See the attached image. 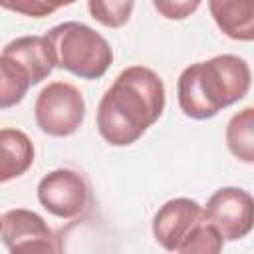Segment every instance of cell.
Returning <instances> with one entry per match:
<instances>
[{
  "label": "cell",
  "mask_w": 254,
  "mask_h": 254,
  "mask_svg": "<svg viewBox=\"0 0 254 254\" xmlns=\"http://www.w3.org/2000/svg\"><path fill=\"white\" fill-rule=\"evenodd\" d=\"M222 242H224L222 236L204 222L177 252L179 254H220Z\"/></svg>",
  "instance_id": "obj_14"
},
{
  "label": "cell",
  "mask_w": 254,
  "mask_h": 254,
  "mask_svg": "<svg viewBox=\"0 0 254 254\" xmlns=\"http://www.w3.org/2000/svg\"><path fill=\"white\" fill-rule=\"evenodd\" d=\"M250 67L234 54H220L183 69L177 81L181 111L190 119H210L240 101L250 89Z\"/></svg>",
  "instance_id": "obj_2"
},
{
  "label": "cell",
  "mask_w": 254,
  "mask_h": 254,
  "mask_svg": "<svg viewBox=\"0 0 254 254\" xmlns=\"http://www.w3.org/2000/svg\"><path fill=\"white\" fill-rule=\"evenodd\" d=\"M34 117L46 135L69 137L83 123V95L75 85L67 81H52L38 93L34 103Z\"/></svg>",
  "instance_id": "obj_5"
},
{
  "label": "cell",
  "mask_w": 254,
  "mask_h": 254,
  "mask_svg": "<svg viewBox=\"0 0 254 254\" xmlns=\"http://www.w3.org/2000/svg\"><path fill=\"white\" fill-rule=\"evenodd\" d=\"M135 8V2H127V0H111V2H101V0H89L87 2V10L91 14L93 20H97L99 24L107 26V28H119L123 24L129 22V16Z\"/></svg>",
  "instance_id": "obj_13"
},
{
  "label": "cell",
  "mask_w": 254,
  "mask_h": 254,
  "mask_svg": "<svg viewBox=\"0 0 254 254\" xmlns=\"http://www.w3.org/2000/svg\"><path fill=\"white\" fill-rule=\"evenodd\" d=\"M44 236H54V232L40 214L26 208H12L2 214V242L8 250L20 242Z\"/></svg>",
  "instance_id": "obj_11"
},
{
  "label": "cell",
  "mask_w": 254,
  "mask_h": 254,
  "mask_svg": "<svg viewBox=\"0 0 254 254\" xmlns=\"http://www.w3.org/2000/svg\"><path fill=\"white\" fill-rule=\"evenodd\" d=\"M208 10L218 30L230 40H254V0H210Z\"/></svg>",
  "instance_id": "obj_9"
},
{
  "label": "cell",
  "mask_w": 254,
  "mask_h": 254,
  "mask_svg": "<svg viewBox=\"0 0 254 254\" xmlns=\"http://www.w3.org/2000/svg\"><path fill=\"white\" fill-rule=\"evenodd\" d=\"M153 6L167 20H185L187 16H190L200 6V2L198 0H192V2L190 0H187V2H159V0H155Z\"/></svg>",
  "instance_id": "obj_16"
},
{
  "label": "cell",
  "mask_w": 254,
  "mask_h": 254,
  "mask_svg": "<svg viewBox=\"0 0 254 254\" xmlns=\"http://www.w3.org/2000/svg\"><path fill=\"white\" fill-rule=\"evenodd\" d=\"M202 218L222 240H240L254 228V198L244 189L222 187L206 200Z\"/></svg>",
  "instance_id": "obj_6"
},
{
  "label": "cell",
  "mask_w": 254,
  "mask_h": 254,
  "mask_svg": "<svg viewBox=\"0 0 254 254\" xmlns=\"http://www.w3.org/2000/svg\"><path fill=\"white\" fill-rule=\"evenodd\" d=\"M38 200L58 218H75L85 212L89 190L79 173L71 169H56L40 181Z\"/></svg>",
  "instance_id": "obj_7"
},
{
  "label": "cell",
  "mask_w": 254,
  "mask_h": 254,
  "mask_svg": "<svg viewBox=\"0 0 254 254\" xmlns=\"http://www.w3.org/2000/svg\"><path fill=\"white\" fill-rule=\"evenodd\" d=\"M60 6H62V4H46V2H30V0L16 2V4H4V8L22 12V14L32 16V18H44V16L56 12Z\"/></svg>",
  "instance_id": "obj_17"
},
{
  "label": "cell",
  "mask_w": 254,
  "mask_h": 254,
  "mask_svg": "<svg viewBox=\"0 0 254 254\" xmlns=\"http://www.w3.org/2000/svg\"><path fill=\"white\" fill-rule=\"evenodd\" d=\"M0 151H2V163H0V181L8 183L10 179H16L24 175L32 163H34V145L30 137L20 129L4 127L0 131Z\"/></svg>",
  "instance_id": "obj_10"
},
{
  "label": "cell",
  "mask_w": 254,
  "mask_h": 254,
  "mask_svg": "<svg viewBox=\"0 0 254 254\" xmlns=\"http://www.w3.org/2000/svg\"><path fill=\"white\" fill-rule=\"evenodd\" d=\"M62 69L81 77L99 79L113 62L109 42L81 22H64L46 34Z\"/></svg>",
  "instance_id": "obj_4"
},
{
  "label": "cell",
  "mask_w": 254,
  "mask_h": 254,
  "mask_svg": "<svg viewBox=\"0 0 254 254\" xmlns=\"http://www.w3.org/2000/svg\"><path fill=\"white\" fill-rule=\"evenodd\" d=\"M204 224L202 206L192 198H171L153 216L155 240L165 250H179Z\"/></svg>",
  "instance_id": "obj_8"
},
{
  "label": "cell",
  "mask_w": 254,
  "mask_h": 254,
  "mask_svg": "<svg viewBox=\"0 0 254 254\" xmlns=\"http://www.w3.org/2000/svg\"><path fill=\"white\" fill-rule=\"evenodd\" d=\"M224 139L238 161L254 163V107H244L230 117Z\"/></svg>",
  "instance_id": "obj_12"
},
{
  "label": "cell",
  "mask_w": 254,
  "mask_h": 254,
  "mask_svg": "<svg viewBox=\"0 0 254 254\" xmlns=\"http://www.w3.org/2000/svg\"><path fill=\"white\" fill-rule=\"evenodd\" d=\"M10 254H60V248L54 236H44V238H32L12 246Z\"/></svg>",
  "instance_id": "obj_15"
},
{
  "label": "cell",
  "mask_w": 254,
  "mask_h": 254,
  "mask_svg": "<svg viewBox=\"0 0 254 254\" xmlns=\"http://www.w3.org/2000/svg\"><path fill=\"white\" fill-rule=\"evenodd\" d=\"M58 65L46 36H22L4 46L0 56V107L20 103L26 91L46 79Z\"/></svg>",
  "instance_id": "obj_3"
},
{
  "label": "cell",
  "mask_w": 254,
  "mask_h": 254,
  "mask_svg": "<svg viewBox=\"0 0 254 254\" xmlns=\"http://www.w3.org/2000/svg\"><path fill=\"white\" fill-rule=\"evenodd\" d=\"M165 109V83L145 65L125 67L97 105L99 135L113 147H127L159 121Z\"/></svg>",
  "instance_id": "obj_1"
}]
</instances>
